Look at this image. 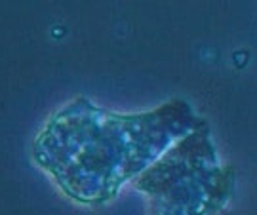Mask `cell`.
<instances>
[{
	"mask_svg": "<svg viewBox=\"0 0 257 215\" xmlns=\"http://www.w3.org/2000/svg\"><path fill=\"white\" fill-rule=\"evenodd\" d=\"M200 122L179 97L124 114L76 95L40 126L31 143V160L71 202L107 206Z\"/></svg>",
	"mask_w": 257,
	"mask_h": 215,
	"instance_id": "1",
	"label": "cell"
},
{
	"mask_svg": "<svg viewBox=\"0 0 257 215\" xmlns=\"http://www.w3.org/2000/svg\"><path fill=\"white\" fill-rule=\"evenodd\" d=\"M234 183L236 173L219 162L204 120L134 179L149 215H221Z\"/></svg>",
	"mask_w": 257,
	"mask_h": 215,
	"instance_id": "2",
	"label": "cell"
}]
</instances>
